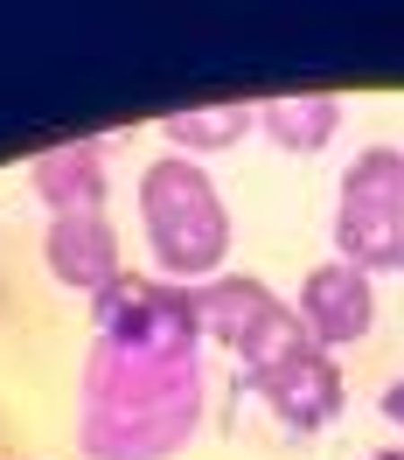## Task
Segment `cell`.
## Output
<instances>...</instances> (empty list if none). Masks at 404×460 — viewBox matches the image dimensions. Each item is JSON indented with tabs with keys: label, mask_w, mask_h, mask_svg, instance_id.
I'll return each instance as SVG.
<instances>
[{
	"label": "cell",
	"mask_w": 404,
	"mask_h": 460,
	"mask_svg": "<svg viewBox=\"0 0 404 460\" xmlns=\"http://www.w3.org/2000/svg\"><path fill=\"white\" fill-rule=\"evenodd\" d=\"M140 230H146V252H154V272H161L168 287H209L216 265L231 259V209H224V189L209 181L202 161H181V154L146 161V174H140Z\"/></svg>",
	"instance_id": "6da1fadb"
},
{
	"label": "cell",
	"mask_w": 404,
	"mask_h": 460,
	"mask_svg": "<svg viewBox=\"0 0 404 460\" xmlns=\"http://www.w3.org/2000/svg\"><path fill=\"white\" fill-rule=\"evenodd\" d=\"M335 259L356 272H398L404 265V154L363 146L342 174L335 209Z\"/></svg>",
	"instance_id": "7a4b0ae2"
},
{
	"label": "cell",
	"mask_w": 404,
	"mask_h": 460,
	"mask_svg": "<svg viewBox=\"0 0 404 460\" xmlns=\"http://www.w3.org/2000/svg\"><path fill=\"white\" fill-rule=\"evenodd\" d=\"M196 314H202V328L237 356L244 376L272 370V363H286L300 349H314L307 328H300V314H293L272 287H259V279H224V272H216L209 287H196Z\"/></svg>",
	"instance_id": "3957f363"
},
{
	"label": "cell",
	"mask_w": 404,
	"mask_h": 460,
	"mask_svg": "<svg viewBox=\"0 0 404 460\" xmlns=\"http://www.w3.org/2000/svg\"><path fill=\"white\" fill-rule=\"evenodd\" d=\"M98 328L105 342L126 349V356H161V363H189V342H196V287H168V279H119V287L98 293Z\"/></svg>",
	"instance_id": "277c9868"
},
{
	"label": "cell",
	"mask_w": 404,
	"mask_h": 460,
	"mask_svg": "<svg viewBox=\"0 0 404 460\" xmlns=\"http://www.w3.org/2000/svg\"><path fill=\"white\" fill-rule=\"evenodd\" d=\"M237 391H244V398H259V404H272V419H279L293 439L321 432L335 411H342V370H335V356H328V349H300V356L272 363V370L237 376Z\"/></svg>",
	"instance_id": "5b68a950"
},
{
	"label": "cell",
	"mask_w": 404,
	"mask_h": 460,
	"mask_svg": "<svg viewBox=\"0 0 404 460\" xmlns=\"http://www.w3.org/2000/svg\"><path fill=\"white\" fill-rule=\"evenodd\" d=\"M293 314H300V328H307V342L335 356V349H348V342H363V335H370V321H376V287H370V272L328 259V265H314V272L300 279Z\"/></svg>",
	"instance_id": "8992f818"
},
{
	"label": "cell",
	"mask_w": 404,
	"mask_h": 460,
	"mask_svg": "<svg viewBox=\"0 0 404 460\" xmlns=\"http://www.w3.org/2000/svg\"><path fill=\"white\" fill-rule=\"evenodd\" d=\"M42 252H49V279H57V287H70V293H91V300L126 279V265H119V237H112V217H105V209H70V217H49Z\"/></svg>",
	"instance_id": "52a82bcc"
},
{
	"label": "cell",
	"mask_w": 404,
	"mask_h": 460,
	"mask_svg": "<svg viewBox=\"0 0 404 460\" xmlns=\"http://www.w3.org/2000/svg\"><path fill=\"white\" fill-rule=\"evenodd\" d=\"M35 196L49 202L57 217L70 209H105V140H70V146H49L35 161Z\"/></svg>",
	"instance_id": "ba28073f"
},
{
	"label": "cell",
	"mask_w": 404,
	"mask_h": 460,
	"mask_svg": "<svg viewBox=\"0 0 404 460\" xmlns=\"http://www.w3.org/2000/svg\"><path fill=\"white\" fill-rule=\"evenodd\" d=\"M259 126L286 146V154H314V146H328V133L342 126V98H335V91H293V98H272V105H265Z\"/></svg>",
	"instance_id": "9c48e42d"
},
{
	"label": "cell",
	"mask_w": 404,
	"mask_h": 460,
	"mask_svg": "<svg viewBox=\"0 0 404 460\" xmlns=\"http://www.w3.org/2000/svg\"><path fill=\"white\" fill-rule=\"evenodd\" d=\"M259 126V112L251 105H196V112H168L161 119V133H168V146L189 161V154H216V146H237L244 133Z\"/></svg>",
	"instance_id": "30bf717a"
},
{
	"label": "cell",
	"mask_w": 404,
	"mask_h": 460,
	"mask_svg": "<svg viewBox=\"0 0 404 460\" xmlns=\"http://www.w3.org/2000/svg\"><path fill=\"white\" fill-rule=\"evenodd\" d=\"M376 404H383V419L404 432V376H398V384H383V398H376Z\"/></svg>",
	"instance_id": "8fae6325"
},
{
	"label": "cell",
	"mask_w": 404,
	"mask_h": 460,
	"mask_svg": "<svg viewBox=\"0 0 404 460\" xmlns=\"http://www.w3.org/2000/svg\"><path fill=\"white\" fill-rule=\"evenodd\" d=\"M370 460H404V447H383V454H370Z\"/></svg>",
	"instance_id": "7c38bea8"
}]
</instances>
